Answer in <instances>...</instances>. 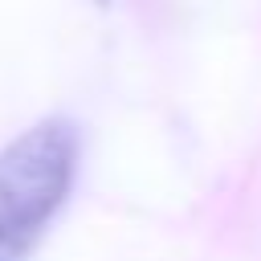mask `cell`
<instances>
[{
	"label": "cell",
	"instance_id": "6da1fadb",
	"mask_svg": "<svg viewBox=\"0 0 261 261\" xmlns=\"http://www.w3.org/2000/svg\"><path fill=\"white\" fill-rule=\"evenodd\" d=\"M77 126L45 118L0 151V261H29L77 171Z\"/></svg>",
	"mask_w": 261,
	"mask_h": 261
}]
</instances>
